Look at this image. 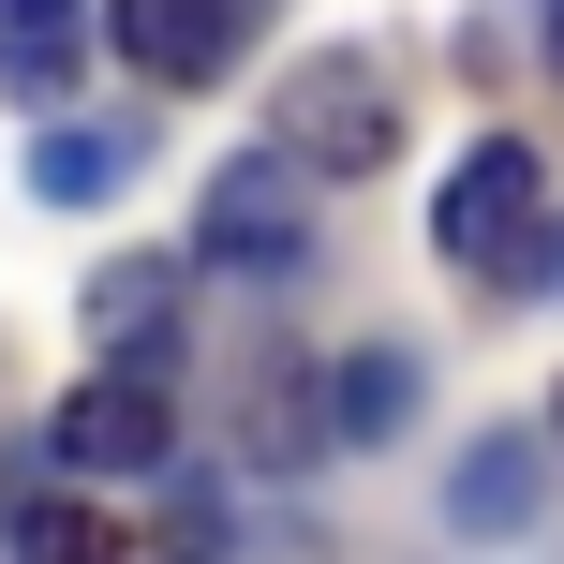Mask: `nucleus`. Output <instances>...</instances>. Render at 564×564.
I'll use <instances>...</instances> for the list:
<instances>
[{"label":"nucleus","instance_id":"f257e3e1","mask_svg":"<svg viewBox=\"0 0 564 564\" xmlns=\"http://www.w3.org/2000/svg\"><path fill=\"white\" fill-rule=\"evenodd\" d=\"M431 238H446V268H460V282H520V268H535V238H550V164H535L520 134H476V149L446 164Z\"/></svg>","mask_w":564,"mask_h":564},{"label":"nucleus","instance_id":"f03ea898","mask_svg":"<svg viewBox=\"0 0 564 564\" xmlns=\"http://www.w3.org/2000/svg\"><path fill=\"white\" fill-rule=\"evenodd\" d=\"M282 149H297V178H371L401 149V89L371 75V59H297L282 75Z\"/></svg>","mask_w":564,"mask_h":564},{"label":"nucleus","instance_id":"7ed1b4c3","mask_svg":"<svg viewBox=\"0 0 564 564\" xmlns=\"http://www.w3.org/2000/svg\"><path fill=\"white\" fill-rule=\"evenodd\" d=\"M297 238H312L297 224V149H238V164L208 178V208H194V253L208 268H253V282L297 268Z\"/></svg>","mask_w":564,"mask_h":564},{"label":"nucleus","instance_id":"20e7f679","mask_svg":"<svg viewBox=\"0 0 564 564\" xmlns=\"http://www.w3.org/2000/svg\"><path fill=\"white\" fill-rule=\"evenodd\" d=\"M164 446H178V416H164L149 371H89V387L59 401V460H75V476H164Z\"/></svg>","mask_w":564,"mask_h":564},{"label":"nucleus","instance_id":"39448f33","mask_svg":"<svg viewBox=\"0 0 564 564\" xmlns=\"http://www.w3.org/2000/svg\"><path fill=\"white\" fill-rule=\"evenodd\" d=\"M75 327L105 341L119 371H149V357H178V268H164V253H119V268H89V297H75Z\"/></svg>","mask_w":564,"mask_h":564},{"label":"nucleus","instance_id":"423d86ee","mask_svg":"<svg viewBox=\"0 0 564 564\" xmlns=\"http://www.w3.org/2000/svg\"><path fill=\"white\" fill-rule=\"evenodd\" d=\"M105 30H119V59H134V75L194 89V75H224V45H238V0H105Z\"/></svg>","mask_w":564,"mask_h":564},{"label":"nucleus","instance_id":"0eeeda50","mask_svg":"<svg viewBox=\"0 0 564 564\" xmlns=\"http://www.w3.org/2000/svg\"><path fill=\"white\" fill-rule=\"evenodd\" d=\"M89 59V0H0V89L15 105H59Z\"/></svg>","mask_w":564,"mask_h":564},{"label":"nucleus","instance_id":"6e6552de","mask_svg":"<svg viewBox=\"0 0 564 564\" xmlns=\"http://www.w3.org/2000/svg\"><path fill=\"white\" fill-rule=\"evenodd\" d=\"M535 506H550V460L520 446V431H490V446L446 476V520H460V535H535Z\"/></svg>","mask_w":564,"mask_h":564},{"label":"nucleus","instance_id":"1a4fd4ad","mask_svg":"<svg viewBox=\"0 0 564 564\" xmlns=\"http://www.w3.org/2000/svg\"><path fill=\"white\" fill-rule=\"evenodd\" d=\"M119 164H134V134H89V119H45V134H30V194H45V208L119 194Z\"/></svg>","mask_w":564,"mask_h":564},{"label":"nucleus","instance_id":"9d476101","mask_svg":"<svg viewBox=\"0 0 564 564\" xmlns=\"http://www.w3.org/2000/svg\"><path fill=\"white\" fill-rule=\"evenodd\" d=\"M401 416H416V357H357L341 371V446H387Z\"/></svg>","mask_w":564,"mask_h":564},{"label":"nucleus","instance_id":"9b49d317","mask_svg":"<svg viewBox=\"0 0 564 564\" xmlns=\"http://www.w3.org/2000/svg\"><path fill=\"white\" fill-rule=\"evenodd\" d=\"M15 550H105V520L89 506H15Z\"/></svg>","mask_w":564,"mask_h":564},{"label":"nucleus","instance_id":"f8f14e48","mask_svg":"<svg viewBox=\"0 0 564 564\" xmlns=\"http://www.w3.org/2000/svg\"><path fill=\"white\" fill-rule=\"evenodd\" d=\"M550 75H564V0H550Z\"/></svg>","mask_w":564,"mask_h":564},{"label":"nucleus","instance_id":"ddd939ff","mask_svg":"<svg viewBox=\"0 0 564 564\" xmlns=\"http://www.w3.org/2000/svg\"><path fill=\"white\" fill-rule=\"evenodd\" d=\"M550 431H564V416H550Z\"/></svg>","mask_w":564,"mask_h":564}]
</instances>
